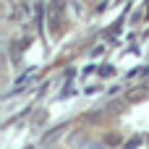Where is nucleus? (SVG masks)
I'll return each instance as SVG.
<instances>
[{"mask_svg": "<svg viewBox=\"0 0 149 149\" xmlns=\"http://www.w3.org/2000/svg\"><path fill=\"white\" fill-rule=\"evenodd\" d=\"M63 10H65V0H50V26L52 31L60 29V21H63Z\"/></svg>", "mask_w": 149, "mask_h": 149, "instance_id": "obj_1", "label": "nucleus"}, {"mask_svg": "<svg viewBox=\"0 0 149 149\" xmlns=\"http://www.w3.org/2000/svg\"><path fill=\"white\" fill-rule=\"evenodd\" d=\"M63 131H65V126H58V128H52L50 134H45V136H42V147H52V144L63 136Z\"/></svg>", "mask_w": 149, "mask_h": 149, "instance_id": "obj_2", "label": "nucleus"}, {"mask_svg": "<svg viewBox=\"0 0 149 149\" xmlns=\"http://www.w3.org/2000/svg\"><path fill=\"white\" fill-rule=\"evenodd\" d=\"M100 73H102V76H113V73H115V71H113V68H110V65H107V68H100Z\"/></svg>", "mask_w": 149, "mask_h": 149, "instance_id": "obj_3", "label": "nucleus"}]
</instances>
